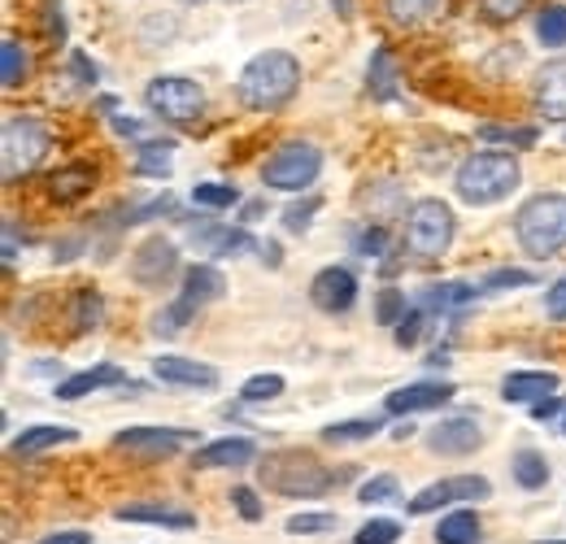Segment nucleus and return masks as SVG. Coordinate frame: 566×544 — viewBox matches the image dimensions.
Here are the masks:
<instances>
[{
	"instance_id": "obj_50",
	"label": "nucleus",
	"mask_w": 566,
	"mask_h": 544,
	"mask_svg": "<svg viewBox=\"0 0 566 544\" xmlns=\"http://www.w3.org/2000/svg\"><path fill=\"white\" fill-rule=\"evenodd\" d=\"M71 70H74V79H78V83H83V87H92V83H96V79H101V70L92 66V62H87V57H83V53H71Z\"/></svg>"
},
{
	"instance_id": "obj_27",
	"label": "nucleus",
	"mask_w": 566,
	"mask_h": 544,
	"mask_svg": "<svg viewBox=\"0 0 566 544\" xmlns=\"http://www.w3.org/2000/svg\"><path fill=\"white\" fill-rule=\"evenodd\" d=\"M436 541L440 544H475L480 541V514L475 510H453L440 519L436 527Z\"/></svg>"
},
{
	"instance_id": "obj_22",
	"label": "nucleus",
	"mask_w": 566,
	"mask_h": 544,
	"mask_svg": "<svg viewBox=\"0 0 566 544\" xmlns=\"http://www.w3.org/2000/svg\"><path fill=\"white\" fill-rule=\"evenodd\" d=\"M480 296V287L475 283H467V279H453V283H427L423 287V305L427 314H444V310H462V305H471Z\"/></svg>"
},
{
	"instance_id": "obj_4",
	"label": "nucleus",
	"mask_w": 566,
	"mask_h": 544,
	"mask_svg": "<svg viewBox=\"0 0 566 544\" xmlns=\"http://www.w3.org/2000/svg\"><path fill=\"white\" fill-rule=\"evenodd\" d=\"M262 479L271 492H283V496H323L332 483H340V475H332L314 453H301V449L262 458Z\"/></svg>"
},
{
	"instance_id": "obj_46",
	"label": "nucleus",
	"mask_w": 566,
	"mask_h": 544,
	"mask_svg": "<svg viewBox=\"0 0 566 544\" xmlns=\"http://www.w3.org/2000/svg\"><path fill=\"white\" fill-rule=\"evenodd\" d=\"M423 323H427V310H410V314L397 323V344H401V348H415V344L423 341Z\"/></svg>"
},
{
	"instance_id": "obj_35",
	"label": "nucleus",
	"mask_w": 566,
	"mask_h": 544,
	"mask_svg": "<svg viewBox=\"0 0 566 544\" xmlns=\"http://www.w3.org/2000/svg\"><path fill=\"white\" fill-rule=\"evenodd\" d=\"M480 139H489L496 148H532L536 144V127H505V123H484Z\"/></svg>"
},
{
	"instance_id": "obj_59",
	"label": "nucleus",
	"mask_w": 566,
	"mask_h": 544,
	"mask_svg": "<svg viewBox=\"0 0 566 544\" xmlns=\"http://www.w3.org/2000/svg\"><path fill=\"white\" fill-rule=\"evenodd\" d=\"M554 544H566V541H554Z\"/></svg>"
},
{
	"instance_id": "obj_36",
	"label": "nucleus",
	"mask_w": 566,
	"mask_h": 544,
	"mask_svg": "<svg viewBox=\"0 0 566 544\" xmlns=\"http://www.w3.org/2000/svg\"><path fill=\"white\" fill-rule=\"evenodd\" d=\"M406 314H410V305H406V292H397V287H384V292H379V301H375V323H384V327H397Z\"/></svg>"
},
{
	"instance_id": "obj_3",
	"label": "nucleus",
	"mask_w": 566,
	"mask_h": 544,
	"mask_svg": "<svg viewBox=\"0 0 566 544\" xmlns=\"http://www.w3.org/2000/svg\"><path fill=\"white\" fill-rule=\"evenodd\" d=\"M518 179H523V170H518L514 153L489 148V153H475V157H467L458 166L453 188L467 205H496L518 188Z\"/></svg>"
},
{
	"instance_id": "obj_48",
	"label": "nucleus",
	"mask_w": 566,
	"mask_h": 544,
	"mask_svg": "<svg viewBox=\"0 0 566 544\" xmlns=\"http://www.w3.org/2000/svg\"><path fill=\"white\" fill-rule=\"evenodd\" d=\"M545 314H549L554 323H566V274L558 283H549V292H545Z\"/></svg>"
},
{
	"instance_id": "obj_18",
	"label": "nucleus",
	"mask_w": 566,
	"mask_h": 544,
	"mask_svg": "<svg viewBox=\"0 0 566 544\" xmlns=\"http://www.w3.org/2000/svg\"><path fill=\"white\" fill-rule=\"evenodd\" d=\"M532 101L549 123H566V57L545 62V70L532 83Z\"/></svg>"
},
{
	"instance_id": "obj_49",
	"label": "nucleus",
	"mask_w": 566,
	"mask_h": 544,
	"mask_svg": "<svg viewBox=\"0 0 566 544\" xmlns=\"http://www.w3.org/2000/svg\"><path fill=\"white\" fill-rule=\"evenodd\" d=\"M527 283H532L527 271H493L480 283V292H493V287H527Z\"/></svg>"
},
{
	"instance_id": "obj_21",
	"label": "nucleus",
	"mask_w": 566,
	"mask_h": 544,
	"mask_svg": "<svg viewBox=\"0 0 566 544\" xmlns=\"http://www.w3.org/2000/svg\"><path fill=\"white\" fill-rule=\"evenodd\" d=\"M123 379H127V370L101 362V366H92V370H78L71 379H62V384H57V397H62V401H78V397H87V393H96V388H118Z\"/></svg>"
},
{
	"instance_id": "obj_45",
	"label": "nucleus",
	"mask_w": 566,
	"mask_h": 544,
	"mask_svg": "<svg viewBox=\"0 0 566 544\" xmlns=\"http://www.w3.org/2000/svg\"><path fill=\"white\" fill-rule=\"evenodd\" d=\"M318 205H323V197H305V205H287V209H283V227H287V231H305L310 218L318 213Z\"/></svg>"
},
{
	"instance_id": "obj_2",
	"label": "nucleus",
	"mask_w": 566,
	"mask_h": 544,
	"mask_svg": "<svg viewBox=\"0 0 566 544\" xmlns=\"http://www.w3.org/2000/svg\"><path fill=\"white\" fill-rule=\"evenodd\" d=\"M514 240L527 258L545 262L566 249V197L563 192H541L518 205L514 213Z\"/></svg>"
},
{
	"instance_id": "obj_47",
	"label": "nucleus",
	"mask_w": 566,
	"mask_h": 544,
	"mask_svg": "<svg viewBox=\"0 0 566 544\" xmlns=\"http://www.w3.org/2000/svg\"><path fill=\"white\" fill-rule=\"evenodd\" d=\"M354 249L361 253V258H379V253L388 249V231H384V227H366V231L354 240Z\"/></svg>"
},
{
	"instance_id": "obj_56",
	"label": "nucleus",
	"mask_w": 566,
	"mask_h": 544,
	"mask_svg": "<svg viewBox=\"0 0 566 544\" xmlns=\"http://www.w3.org/2000/svg\"><path fill=\"white\" fill-rule=\"evenodd\" d=\"M78 249H83V240H66V244H57V249H53V258H57V262H71Z\"/></svg>"
},
{
	"instance_id": "obj_41",
	"label": "nucleus",
	"mask_w": 566,
	"mask_h": 544,
	"mask_svg": "<svg viewBox=\"0 0 566 544\" xmlns=\"http://www.w3.org/2000/svg\"><path fill=\"white\" fill-rule=\"evenodd\" d=\"M280 393H283L280 375H253V379L240 388V397H244V401H275Z\"/></svg>"
},
{
	"instance_id": "obj_43",
	"label": "nucleus",
	"mask_w": 566,
	"mask_h": 544,
	"mask_svg": "<svg viewBox=\"0 0 566 544\" xmlns=\"http://www.w3.org/2000/svg\"><path fill=\"white\" fill-rule=\"evenodd\" d=\"M332 527H336V514H292L287 519L292 536H314V532H332Z\"/></svg>"
},
{
	"instance_id": "obj_54",
	"label": "nucleus",
	"mask_w": 566,
	"mask_h": 544,
	"mask_svg": "<svg viewBox=\"0 0 566 544\" xmlns=\"http://www.w3.org/2000/svg\"><path fill=\"white\" fill-rule=\"evenodd\" d=\"M114 132H118V136L140 139L144 136V123H140V118H114Z\"/></svg>"
},
{
	"instance_id": "obj_55",
	"label": "nucleus",
	"mask_w": 566,
	"mask_h": 544,
	"mask_svg": "<svg viewBox=\"0 0 566 544\" xmlns=\"http://www.w3.org/2000/svg\"><path fill=\"white\" fill-rule=\"evenodd\" d=\"M40 544H92L87 532H57V536H44Z\"/></svg>"
},
{
	"instance_id": "obj_16",
	"label": "nucleus",
	"mask_w": 566,
	"mask_h": 544,
	"mask_svg": "<svg viewBox=\"0 0 566 544\" xmlns=\"http://www.w3.org/2000/svg\"><path fill=\"white\" fill-rule=\"evenodd\" d=\"M153 375H157L161 384H170V388H201V393L218 388V370H213V366L192 362V357H175V353H161V357L153 362Z\"/></svg>"
},
{
	"instance_id": "obj_42",
	"label": "nucleus",
	"mask_w": 566,
	"mask_h": 544,
	"mask_svg": "<svg viewBox=\"0 0 566 544\" xmlns=\"http://www.w3.org/2000/svg\"><path fill=\"white\" fill-rule=\"evenodd\" d=\"M527 4H532V0H480V13H484L489 22H514V18L527 13Z\"/></svg>"
},
{
	"instance_id": "obj_30",
	"label": "nucleus",
	"mask_w": 566,
	"mask_h": 544,
	"mask_svg": "<svg viewBox=\"0 0 566 544\" xmlns=\"http://www.w3.org/2000/svg\"><path fill=\"white\" fill-rule=\"evenodd\" d=\"M197 310H201L197 301H188V296H179V301H170V305H166V310H161V314L153 318V332H157L161 341H170L175 332H184V327H188V323L197 318Z\"/></svg>"
},
{
	"instance_id": "obj_8",
	"label": "nucleus",
	"mask_w": 566,
	"mask_h": 544,
	"mask_svg": "<svg viewBox=\"0 0 566 544\" xmlns=\"http://www.w3.org/2000/svg\"><path fill=\"white\" fill-rule=\"evenodd\" d=\"M49 127L40 118H9L0 132V157H4V179L31 175L49 157Z\"/></svg>"
},
{
	"instance_id": "obj_20",
	"label": "nucleus",
	"mask_w": 566,
	"mask_h": 544,
	"mask_svg": "<svg viewBox=\"0 0 566 544\" xmlns=\"http://www.w3.org/2000/svg\"><path fill=\"white\" fill-rule=\"evenodd\" d=\"M114 519L118 523H144V527H170V532H192L197 527V514L170 510V505H123Z\"/></svg>"
},
{
	"instance_id": "obj_5",
	"label": "nucleus",
	"mask_w": 566,
	"mask_h": 544,
	"mask_svg": "<svg viewBox=\"0 0 566 544\" xmlns=\"http://www.w3.org/2000/svg\"><path fill=\"white\" fill-rule=\"evenodd\" d=\"M453 231H458L453 209L444 201H436V197L415 201L410 213H406V249H410L415 258H427V262H431V258H444L449 244H453Z\"/></svg>"
},
{
	"instance_id": "obj_37",
	"label": "nucleus",
	"mask_w": 566,
	"mask_h": 544,
	"mask_svg": "<svg viewBox=\"0 0 566 544\" xmlns=\"http://www.w3.org/2000/svg\"><path fill=\"white\" fill-rule=\"evenodd\" d=\"M192 201L201 205V209H231V205L240 201V192L231 184H197L192 188Z\"/></svg>"
},
{
	"instance_id": "obj_25",
	"label": "nucleus",
	"mask_w": 566,
	"mask_h": 544,
	"mask_svg": "<svg viewBox=\"0 0 566 544\" xmlns=\"http://www.w3.org/2000/svg\"><path fill=\"white\" fill-rule=\"evenodd\" d=\"M66 440H78V431H74V427H27V431L13 440V453L31 458V453L57 449V444H66Z\"/></svg>"
},
{
	"instance_id": "obj_13",
	"label": "nucleus",
	"mask_w": 566,
	"mask_h": 544,
	"mask_svg": "<svg viewBox=\"0 0 566 544\" xmlns=\"http://www.w3.org/2000/svg\"><path fill=\"white\" fill-rule=\"evenodd\" d=\"M188 244L206 258H240L253 249V236L244 227H222V222H197L188 227Z\"/></svg>"
},
{
	"instance_id": "obj_39",
	"label": "nucleus",
	"mask_w": 566,
	"mask_h": 544,
	"mask_svg": "<svg viewBox=\"0 0 566 544\" xmlns=\"http://www.w3.org/2000/svg\"><path fill=\"white\" fill-rule=\"evenodd\" d=\"M397 492H401L397 475H370L357 488V501H361V505H379V501H392Z\"/></svg>"
},
{
	"instance_id": "obj_58",
	"label": "nucleus",
	"mask_w": 566,
	"mask_h": 544,
	"mask_svg": "<svg viewBox=\"0 0 566 544\" xmlns=\"http://www.w3.org/2000/svg\"><path fill=\"white\" fill-rule=\"evenodd\" d=\"M563 431H566V418H563Z\"/></svg>"
},
{
	"instance_id": "obj_6",
	"label": "nucleus",
	"mask_w": 566,
	"mask_h": 544,
	"mask_svg": "<svg viewBox=\"0 0 566 544\" xmlns=\"http://www.w3.org/2000/svg\"><path fill=\"white\" fill-rule=\"evenodd\" d=\"M323 175V153L310 139H287L262 161V184L275 192H301Z\"/></svg>"
},
{
	"instance_id": "obj_31",
	"label": "nucleus",
	"mask_w": 566,
	"mask_h": 544,
	"mask_svg": "<svg viewBox=\"0 0 566 544\" xmlns=\"http://www.w3.org/2000/svg\"><path fill=\"white\" fill-rule=\"evenodd\" d=\"M379 418H349V422H332V427H323V440L327 444H361V440H370V436H379Z\"/></svg>"
},
{
	"instance_id": "obj_23",
	"label": "nucleus",
	"mask_w": 566,
	"mask_h": 544,
	"mask_svg": "<svg viewBox=\"0 0 566 544\" xmlns=\"http://www.w3.org/2000/svg\"><path fill=\"white\" fill-rule=\"evenodd\" d=\"M366 87H370V96H375V101H397V96H401L397 62H392V53H388L384 44L370 53V66H366Z\"/></svg>"
},
{
	"instance_id": "obj_32",
	"label": "nucleus",
	"mask_w": 566,
	"mask_h": 544,
	"mask_svg": "<svg viewBox=\"0 0 566 544\" xmlns=\"http://www.w3.org/2000/svg\"><path fill=\"white\" fill-rule=\"evenodd\" d=\"M27 74H31L27 49H22L18 40H4V44H0V83H4V87H22Z\"/></svg>"
},
{
	"instance_id": "obj_40",
	"label": "nucleus",
	"mask_w": 566,
	"mask_h": 544,
	"mask_svg": "<svg viewBox=\"0 0 566 544\" xmlns=\"http://www.w3.org/2000/svg\"><path fill=\"white\" fill-rule=\"evenodd\" d=\"M101 323V296L96 292H78L74 301V336H87Z\"/></svg>"
},
{
	"instance_id": "obj_33",
	"label": "nucleus",
	"mask_w": 566,
	"mask_h": 544,
	"mask_svg": "<svg viewBox=\"0 0 566 544\" xmlns=\"http://www.w3.org/2000/svg\"><path fill=\"white\" fill-rule=\"evenodd\" d=\"M514 479H518V488H527V492L545 488V483H549V462H545V453H536V449L514 453Z\"/></svg>"
},
{
	"instance_id": "obj_52",
	"label": "nucleus",
	"mask_w": 566,
	"mask_h": 544,
	"mask_svg": "<svg viewBox=\"0 0 566 544\" xmlns=\"http://www.w3.org/2000/svg\"><path fill=\"white\" fill-rule=\"evenodd\" d=\"M18 266V227L9 222L4 227V271H13Z\"/></svg>"
},
{
	"instance_id": "obj_17",
	"label": "nucleus",
	"mask_w": 566,
	"mask_h": 544,
	"mask_svg": "<svg viewBox=\"0 0 566 544\" xmlns=\"http://www.w3.org/2000/svg\"><path fill=\"white\" fill-rule=\"evenodd\" d=\"M253 458H258V444H253L249 436H227V440L201 444V449L192 453V467H197V471H213V467H222V471H240V467H249Z\"/></svg>"
},
{
	"instance_id": "obj_24",
	"label": "nucleus",
	"mask_w": 566,
	"mask_h": 544,
	"mask_svg": "<svg viewBox=\"0 0 566 544\" xmlns=\"http://www.w3.org/2000/svg\"><path fill=\"white\" fill-rule=\"evenodd\" d=\"M92 184H96V170L83 166V161H71V166H62V170L49 179V192H53L57 201H78V197L92 192Z\"/></svg>"
},
{
	"instance_id": "obj_7",
	"label": "nucleus",
	"mask_w": 566,
	"mask_h": 544,
	"mask_svg": "<svg viewBox=\"0 0 566 544\" xmlns=\"http://www.w3.org/2000/svg\"><path fill=\"white\" fill-rule=\"evenodd\" d=\"M144 101H148V109H153L161 123H170V127H188V123H197V118L206 114V87L192 83V79H184V74H161V79H153V83L144 87Z\"/></svg>"
},
{
	"instance_id": "obj_9",
	"label": "nucleus",
	"mask_w": 566,
	"mask_h": 544,
	"mask_svg": "<svg viewBox=\"0 0 566 544\" xmlns=\"http://www.w3.org/2000/svg\"><path fill=\"white\" fill-rule=\"evenodd\" d=\"M493 496V483L484 475H449L440 483H427L423 492L410 496V514H431V510H449V505H467V501H484Z\"/></svg>"
},
{
	"instance_id": "obj_53",
	"label": "nucleus",
	"mask_w": 566,
	"mask_h": 544,
	"mask_svg": "<svg viewBox=\"0 0 566 544\" xmlns=\"http://www.w3.org/2000/svg\"><path fill=\"white\" fill-rule=\"evenodd\" d=\"M49 35L62 44L66 40V22H62V4L57 0H49Z\"/></svg>"
},
{
	"instance_id": "obj_34",
	"label": "nucleus",
	"mask_w": 566,
	"mask_h": 544,
	"mask_svg": "<svg viewBox=\"0 0 566 544\" xmlns=\"http://www.w3.org/2000/svg\"><path fill=\"white\" fill-rule=\"evenodd\" d=\"M536 40L545 49H563L566 44V4H545L536 13Z\"/></svg>"
},
{
	"instance_id": "obj_26",
	"label": "nucleus",
	"mask_w": 566,
	"mask_h": 544,
	"mask_svg": "<svg viewBox=\"0 0 566 544\" xmlns=\"http://www.w3.org/2000/svg\"><path fill=\"white\" fill-rule=\"evenodd\" d=\"M227 292V279L213 271V266H188L184 271V296L197 301V305H210Z\"/></svg>"
},
{
	"instance_id": "obj_28",
	"label": "nucleus",
	"mask_w": 566,
	"mask_h": 544,
	"mask_svg": "<svg viewBox=\"0 0 566 544\" xmlns=\"http://www.w3.org/2000/svg\"><path fill=\"white\" fill-rule=\"evenodd\" d=\"M170 153H175V144L170 139H144L140 153H136V170H140L144 179H166L170 175Z\"/></svg>"
},
{
	"instance_id": "obj_15",
	"label": "nucleus",
	"mask_w": 566,
	"mask_h": 544,
	"mask_svg": "<svg viewBox=\"0 0 566 544\" xmlns=\"http://www.w3.org/2000/svg\"><path fill=\"white\" fill-rule=\"evenodd\" d=\"M453 401V384H436V379H423V384H406L397 393L384 397L388 414L406 418V414H427V409H440Z\"/></svg>"
},
{
	"instance_id": "obj_14",
	"label": "nucleus",
	"mask_w": 566,
	"mask_h": 544,
	"mask_svg": "<svg viewBox=\"0 0 566 544\" xmlns=\"http://www.w3.org/2000/svg\"><path fill=\"white\" fill-rule=\"evenodd\" d=\"M310 301H314L323 314H345V310H354V301H357L354 271H345V266H327V271H318L314 274V283H310Z\"/></svg>"
},
{
	"instance_id": "obj_38",
	"label": "nucleus",
	"mask_w": 566,
	"mask_h": 544,
	"mask_svg": "<svg viewBox=\"0 0 566 544\" xmlns=\"http://www.w3.org/2000/svg\"><path fill=\"white\" fill-rule=\"evenodd\" d=\"M401 541V523H392V519H370V523H361L357 527L354 544H397Z\"/></svg>"
},
{
	"instance_id": "obj_10",
	"label": "nucleus",
	"mask_w": 566,
	"mask_h": 544,
	"mask_svg": "<svg viewBox=\"0 0 566 544\" xmlns=\"http://www.w3.org/2000/svg\"><path fill=\"white\" fill-rule=\"evenodd\" d=\"M175 266H179V249L166 240V236H148L140 249L132 253V279L140 287H161L175 279Z\"/></svg>"
},
{
	"instance_id": "obj_29",
	"label": "nucleus",
	"mask_w": 566,
	"mask_h": 544,
	"mask_svg": "<svg viewBox=\"0 0 566 544\" xmlns=\"http://www.w3.org/2000/svg\"><path fill=\"white\" fill-rule=\"evenodd\" d=\"M440 4H444V0H384L388 18H392L397 27H423V22H431V18L440 13Z\"/></svg>"
},
{
	"instance_id": "obj_1",
	"label": "nucleus",
	"mask_w": 566,
	"mask_h": 544,
	"mask_svg": "<svg viewBox=\"0 0 566 544\" xmlns=\"http://www.w3.org/2000/svg\"><path fill=\"white\" fill-rule=\"evenodd\" d=\"M296 87H301V62H296L292 53H283V49L258 53L249 66L240 70V79H235L240 101H244L249 109H258V114L283 109V105L296 96Z\"/></svg>"
},
{
	"instance_id": "obj_11",
	"label": "nucleus",
	"mask_w": 566,
	"mask_h": 544,
	"mask_svg": "<svg viewBox=\"0 0 566 544\" xmlns=\"http://www.w3.org/2000/svg\"><path fill=\"white\" fill-rule=\"evenodd\" d=\"M188 440H201V436L184 431V427H127V431H118V449L144 453V458H175Z\"/></svg>"
},
{
	"instance_id": "obj_57",
	"label": "nucleus",
	"mask_w": 566,
	"mask_h": 544,
	"mask_svg": "<svg viewBox=\"0 0 566 544\" xmlns=\"http://www.w3.org/2000/svg\"><path fill=\"white\" fill-rule=\"evenodd\" d=\"M184 4H206V0H184Z\"/></svg>"
},
{
	"instance_id": "obj_19",
	"label": "nucleus",
	"mask_w": 566,
	"mask_h": 544,
	"mask_svg": "<svg viewBox=\"0 0 566 544\" xmlns=\"http://www.w3.org/2000/svg\"><path fill=\"white\" fill-rule=\"evenodd\" d=\"M554 393H558V375L554 370H510L501 379V397L510 406H536V401H545Z\"/></svg>"
},
{
	"instance_id": "obj_51",
	"label": "nucleus",
	"mask_w": 566,
	"mask_h": 544,
	"mask_svg": "<svg viewBox=\"0 0 566 544\" xmlns=\"http://www.w3.org/2000/svg\"><path fill=\"white\" fill-rule=\"evenodd\" d=\"M563 406L566 401H558V397H545V401H536V406H532V418H536V422H549V418H558V414H563Z\"/></svg>"
},
{
	"instance_id": "obj_44",
	"label": "nucleus",
	"mask_w": 566,
	"mask_h": 544,
	"mask_svg": "<svg viewBox=\"0 0 566 544\" xmlns=\"http://www.w3.org/2000/svg\"><path fill=\"white\" fill-rule=\"evenodd\" d=\"M231 505H235V514L244 523H262V501H258L253 488H231Z\"/></svg>"
},
{
	"instance_id": "obj_12",
	"label": "nucleus",
	"mask_w": 566,
	"mask_h": 544,
	"mask_svg": "<svg viewBox=\"0 0 566 544\" xmlns=\"http://www.w3.org/2000/svg\"><path fill=\"white\" fill-rule=\"evenodd\" d=\"M484 444V431L475 418H444L427 431V449L440 453V458H467Z\"/></svg>"
}]
</instances>
